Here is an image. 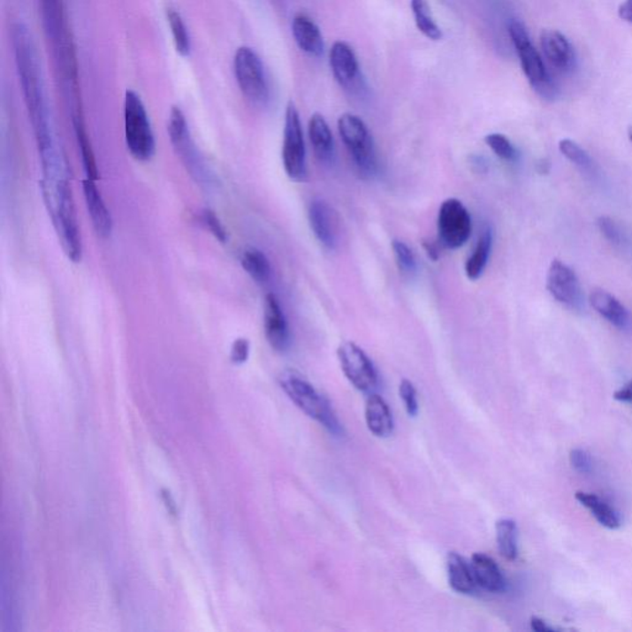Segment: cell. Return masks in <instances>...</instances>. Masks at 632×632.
<instances>
[{
	"instance_id": "6da1fadb",
	"label": "cell",
	"mask_w": 632,
	"mask_h": 632,
	"mask_svg": "<svg viewBox=\"0 0 632 632\" xmlns=\"http://www.w3.org/2000/svg\"><path fill=\"white\" fill-rule=\"evenodd\" d=\"M11 43L25 104L29 111L39 152L46 151L57 145H56L48 103H46L39 56L27 25L14 24L11 29Z\"/></svg>"
},
{
	"instance_id": "7a4b0ae2",
	"label": "cell",
	"mask_w": 632,
	"mask_h": 632,
	"mask_svg": "<svg viewBox=\"0 0 632 632\" xmlns=\"http://www.w3.org/2000/svg\"><path fill=\"white\" fill-rule=\"evenodd\" d=\"M42 192L46 209L51 217L62 250L68 260L78 263L82 260V239L78 227L66 158L65 156H57L42 161Z\"/></svg>"
},
{
	"instance_id": "3957f363",
	"label": "cell",
	"mask_w": 632,
	"mask_h": 632,
	"mask_svg": "<svg viewBox=\"0 0 632 632\" xmlns=\"http://www.w3.org/2000/svg\"><path fill=\"white\" fill-rule=\"evenodd\" d=\"M279 385L289 400L293 401L309 418L316 420L328 430L330 434L341 436L344 429L332 409L328 398L324 397L317 389L301 373L294 369H286L279 376Z\"/></svg>"
},
{
	"instance_id": "277c9868",
	"label": "cell",
	"mask_w": 632,
	"mask_h": 632,
	"mask_svg": "<svg viewBox=\"0 0 632 632\" xmlns=\"http://www.w3.org/2000/svg\"><path fill=\"white\" fill-rule=\"evenodd\" d=\"M507 31H509L510 39L518 52L522 72L530 82L532 88L547 101L556 99V96L559 95L557 84L553 82L547 72L543 57L532 45L530 36H529L524 25L518 20H512Z\"/></svg>"
},
{
	"instance_id": "5b68a950",
	"label": "cell",
	"mask_w": 632,
	"mask_h": 632,
	"mask_svg": "<svg viewBox=\"0 0 632 632\" xmlns=\"http://www.w3.org/2000/svg\"><path fill=\"white\" fill-rule=\"evenodd\" d=\"M338 129L358 173L364 179L375 177L378 172L376 146L364 121L346 113L339 118Z\"/></svg>"
},
{
	"instance_id": "8992f818",
	"label": "cell",
	"mask_w": 632,
	"mask_h": 632,
	"mask_svg": "<svg viewBox=\"0 0 632 632\" xmlns=\"http://www.w3.org/2000/svg\"><path fill=\"white\" fill-rule=\"evenodd\" d=\"M124 117H126V141L130 155L136 161L151 160L156 149L154 132L145 105L133 90L126 92Z\"/></svg>"
},
{
	"instance_id": "52a82bcc",
	"label": "cell",
	"mask_w": 632,
	"mask_h": 632,
	"mask_svg": "<svg viewBox=\"0 0 632 632\" xmlns=\"http://www.w3.org/2000/svg\"><path fill=\"white\" fill-rule=\"evenodd\" d=\"M282 160L289 179L294 182H304L307 179V148H305L303 126L298 109L293 102H289L286 109Z\"/></svg>"
},
{
	"instance_id": "ba28073f",
	"label": "cell",
	"mask_w": 632,
	"mask_h": 632,
	"mask_svg": "<svg viewBox=\"0 0 632 632\" xmlns=\"http://www.w3.org/2000/svg\"><path fill=\"white\" fill-rule=\"evenodd\" d=\"M233 72L242 95L255 105L269 102L270 89L260 56L251 48L241 46L233 57Z\"/></svg>"
},
{
	"instance_id": "9c48e42d",
	"label": "cell",
	"mask_w": 632,
	"mask_h": 632,
	"mask_svg": "<svg viewBox=\"0 0 632 632\" xmlns=\"http://www.w3.org/2000/svg\"><path fill=\"white\" fill-rule=\"evenodd\" d=\"M168 133H170L171 142H172L177 155L179 156L187 171H189V174L197 180L199 185L209 186V170H207V164L193 142L185 114L179 108L171 109Z\"/></svg>"
},
{
	"instance_id": "30bf717a",
	"label": "cell",
	"mask_w": 632,
	"mask_h": 632,
	"mask_svg": "<svg viewBox=\"0 0 632 632\" xmlns=\"http://www.w3.org/2000/svg\"><path fill=\"white\" fill-rule=\"evenodd\" d=\"M438 241L450 250H457L471 238L472 217L462 202L448 198L438 215Z\"/></svg>"
},
{
	"instance_id": "8fae6325",
	"label": "cell",
	"mask_w": 632,
	"mask_h": 632,
	"mask_svg": "<svg viewBox=\"0 0 632 632\" xmlns=\"http://www.w3.org/2000/svg\"><path fill=\"white\" fill-rule=\"evenodd\" d=\"M338 357L345 377L358 391L369 393L378 385V373L372 360L354 344L347 341L338 348Z\"/></svg>"
},
{
	"instance_id": "7c38bea8",
	"label": "cell",
	"mask_w": 632,
	"mask_h": 632,
	"mask_svg": "<svg viewBox=\"0 0 632 632\" xmlns=\"http://www.w3.org/2000/svg\"><path fill=\"white\" fill-rule=\"evenodd\" d=\"M547 291L559 303L568 309H584V294L577 275L571 267L560 260H553L547 272Z\"/></svg>"
},
{
	"instance_id": "4fadbf2b",
	"label": "cell",
	"mask_w": 632,
	"mask_h": 632,
	"mask_svg": "<svg viewBox=\"0 0 632 632\" xmlns=\"http://www.w3.org/2000/svg\"><path fill=\"white\" fill-rule=\"evenodd\" d=\"M309 224L317 241L329 248L335 250L340 239V217L334 209L323 199H314L309 205Z\"/></svg>"
},
{
	"instance_id": "5bb4252c",
	"label": "cell",
	"mask_w": 632,
	"mask_h": 632,
	"mask_svg": "<svg viewBox=\"0 0 632 632\" xmlns=\"http://www.w3.org/2000/svg\"><path fill=\"white\" fill-rule=\"evenodd\" d=\"M264 335L273 350L285 352L291 345V331L278 298L270 293L264 298Z\"/></svg>"
},
{
	"instance_id": "9a60e30c",
	"label": "cell",
	"mask_w": 632,
	"mask_h": 632,
	"mask_svg": "<svg viewBox=\"0 0 632 632\" xmlns=\"http://www.w3.org/2000/svg\"><path fill=\"white\" fill-rule=\"evenodd\" d=\"M544 58L561 74L571 73L575 67V54L571 42L557 30L546 29L540 35Z\"/></svg>"
},
{
	"instance_id": "2e32d148",
	"label": "cell",
	"mask_w": 632,
	"mask_h": 632,
	"mask_svg": "<svg viewBox=\"0 0 632 632\" xmlns=\"http://www.w3.org/2000/svg\"><path fill=\"white\" fill-rule=\"evenodd\" d=\"M83 195L95 232L103 239L109 238L113 232V217L95 185V180H83Z\"/></svg>"
},
{
	"instance_id": "e0dca14e",
	"label": "cell",
	"mask_w": 632,
	"mask_h": 632,
	"mask_svg": "<svg viewBox=\"0 0 632 632\" xmlns=\"http://www.w3.org/2000/svg\"><path fill=\"white\" fill-rule=\"evenodd\" d=\"M330 67L340 86L352 88L360 76V65L348 43L338 42L330 49Z\"/></svg>"
},
{
	"instance_id": "ac0fdd59",
	"label": "cell",
	"mask_w": 632,
	"mask_h": 632,
	"mask_svg": "<svg viewBox=\"0 0 632 632\" xmlns=\"http://www.w3.org/2000/svg\"><path fill=\"white\" fill-rule=\"evenodd\" d=\"M590 303L600 316L615 328L621 330L630 328L632 320L627 307L609 292L594 289L590 295Z\"/></svg>"
},
{
	"instance_id": "d6986e66",
	"label": "cell",
	"mask_w": 632,
	"mask_h": 632,
	"mask_svg": "<svg viewBox=\"0 0 632 632\" xmlns=\"http://www.w3.org/2000/svg\"><path fill=\"white\" fill-rule=\"evenodd\" d=\"M308 132L317 161L324 164H332L335 158V141L325 118L319 113L314 114L310 118Z\"/></svg>"
},
{
	"instance_id": "ffe728a7",
	"label": "cell",
	"mask_w": 632,
	"mask_h": 632,
	"mask_svg": "<svg viewBox=\"0 0 632 632\" xmlns=\"http://www.w3.org/2000/svg\"><path fill=\"white\" fill-rule=\"evenodd\" d=\"M367 428L377 438H388L393 434L394 419L387 401L381 395L370 394L364 409Z\"/></svg>"
},
{
	"instance_id": "44dd1931",
	"label": "cell",
	"mask_w": 632,
	"mask_h": 632,
	"mask_svg": "<svg viewBox=\"0 0 632 632\" xmlns=\"http://www.w3.org/2000/svg\"><path fill=\"white\" fill-rule=\"evenodd\" d=\"M292 33L298 48L305 54L320 57L323 56L325 45L322 33L317 25L307 15L298 14L293 19Z\"/></svg>"
},
{
	"instance_id": "7402d4cb",
	"label": "cell",
	"mask_w": 632,
	"mask_h": 632,
	"mask_svg": "<svg viewBox=\"0 0 632 632\" xmlns=\"http://www.w3.org/2000/svg\"><path fill=\"white\" fill-rule=\"evenodd\" d=\"M471 566L479 587L491 593H501L506 590V578L500 567L491 557L484 553H475L472 556Z\"/></svg>"
},
{
	"instance_id": "603a6c76",
	"label": "cell",
	"mask_w": 632,
	"mask_h": 632,
	"mask_svg": "<svg viewBox=\"0 0 632 632\" xmlns=\"http://www.w3.org/2000/svg\"><path fill=\"white\" fill-rule=\"evenodd\" d=\"M448 583L454 591L460 594H472L477 588L471 563L466 561L457 552L448 553L447 557Z\"/></svg>"
},
{
	"instance_id": "cb8c5ba5",
	"label": "cell",
	"mask_w": 632,
	"mask_h": 632,
	"mask_svg": "<svg viewBox=\"0 0 632 632\" xmlns=\"http://www.w3.org/2000/svg\"><path fill=\"white\" fill-rule=\"evenodd\" d=\"M491 246H493V232L490 226L484 227L479 236L475 250L466 261L465 272L467 278L477 281L484 275L488 260L491 257Z\"/></svg>"
},
{
	"instance_id": "d4e9b609",
	"label": "cell",
	"mask_w": 632,
	"mask_h": 632,
	"mask_svg": "<svg viewBox=\"0 0 632 632\" xmlns=\"http://www.w3.org/2000/svg\"><path fill=\"white\" fill-rule=\"evenodd\" d=\"M575 499L579 501L584 507L591 513V515L597 519V522L604 528L615 530L621 526V520L619 514L615 512L614 507L609 506L605 500L598 497L596 494L585 493V491H577Z\"/></svg>"
},
{
	"instance_id": "484cf974",
	"label": "cell",
	"mask_w": 632,
	"mask_h": 632,
	"mask_svg": "<svg viewBox=\"0 0 632 632\" xmlns=\"http://www.w3.org/2000/svg\"><path fill=\"white\" fill-rule=\"evenodd\" d=\"M242 269L258 285H266L272 277L270 260L256 247L246 248L241 256Z\"/></svg>"
},
{
	"instance_id": "4316f807",
	"label": "cell",
	"mask_w": 632,
	"mask_h": 632,
	"mask_svg": "<svg viewBox=\"0 0 632 632\" xmlns=\"http://www.w3.org/2000/svg\"><path fill=\"white\" fill-rule=\"evenodd\" d=\"M497 544L504 559L514 561L519 555L518 526L512 519H501L495 525Z\"/></svg>"
},
{
	"instance_id": "83f0119b",
	"label": "cell",
	"mask_w": 632,
	"mask_h": 632,
	"mask_svg": "<svg viewBox=\"0 0 632 632\" xmlns=\"http://www.w3.org/2000/svg\"><path fill=\"white\" fill-rule=\"evenodd\" d=\"M410 5H412L414 19H415L416 27L420 33L432 42L441 40L442 31L432 17L428 0H410Z\"/></svg>"
},
{
	"instance_id": "f1b7e54d",
	"label": "cell",
	"mask_w": 632,
	"mask_h": 632,
	"mask_svg": "<svg viewBox=\"0 0 632 632\" xmlns=\"http://www.w3.org/2000/svg\"><path fill=\"white\" fill-rule=\"evenodd\" d=\"M167 20L170 24L171 33H172L174 46L177 52L183 57H187L191 54L192 42L189 31L187 29L185 21L179 11L174 9H168Z\"/></svg>"
},
{
	"instance_id": "f546056e",
	"label": "cell",
	"mask_w": 632,
	"mask_h": 632,
	"mask_svg": "<svg viewBox=\"0 0 632 632\" xmlns=\"http://www.w3.org/2000/svg\"><path fill=\"white\" fill-rule=\"evenodd\" d=\"M597 225L604 238L608 240L614 247L621 251H628V248H631L628 233L614 219L609 217H600L597 220Z\"/></svg>"
},
{
	"instance_id": "4dcf8cb0",
	"label": "cell",
	"mask_w": 632,
	"mask_h": 632,
	"mask_svg": "<svg viewBox=\"0 0 632 632\" xmlns=\"http://www.w3.org/2000/svg\"><path fill=\"white\" fill-rule=\"evenodd\" d=\"M73 123L87 179L96 180L98 179V170H96L95 154H93L88 136H87L86 130H84L82 121H80V118H74Z\"/></svg>"
},
{
	"instance_id": "1f68e13d",
	"label": "cell",
	"mask_w": 632,
	"mask_h": 632,
	"mask_svg": "<svg viewBox=\"0 0 632 632\" xmlns=\"http://www.w3.org/2000/svg\"><path fill=\"white\" fill-rule=\"evenodd\" d=\"M559 148L567 160L571 161L579 170L583 172H593V161H591L590 156L577 142L569 139L561 140Z\"/></svg>"
},
{
	"instance_id": "d6a6232c",
	"label": "cell",
	"mask_w": 632,
	"mask_h": 632,
	"mask_svg": "<svg viewBox=\"0 0 632 632\" xmlns=\"http://www.w3.org/2000/svg\"><path fill=\"white\" fill-rule=\"evenodd\" d=\"M392 248H393L395 261H397L400 272L403 275L413 276L418 270V263H416V257L412 248L400 240H394L392 242Z\"/></svg>"
},
{
	"instance_id": "836d02e7",
	"label": "cell",
	"mask_w": 632,
	"mask_h": 632,
	"mask_svg": "<svg viewBox=\"0 0 632 632\" xmlns=\"http://www.w3.org/2000/svg\"><path fill=\"white\" fill-rule=\"evenodd\" d=\"M484 140L488 148H490L498 157L501 158V160L507 162L516 160L518 152H516L510 140L507 139L506 136H504L503 133H490V135L485 136Z\"/></svg>"
},
{
	"instance_id": "e575fe53",
	"label": "cell",
	"mask_w": 632,
	"mask_h": 632,
	"mask_svg": "<svg viewBox=\"0 0 632 632\" xmlns=\"http://www.w3.org/2000/svg\"><path fill=\"white\" fill-rule=\"evenodd\" d=\"M400 395L403 400L407 415L416 416L419 413L418 392L409 379H403L400 385Z\"/></svg>"
},
{
	"instance_id": "d590c367",
	"label": "cell",
	"mask_w": 632,
	"mask_h": 632,
	"mask_svg": "<svg viewBox=\"0 0 632 632\" xmlns=\"http://www.w3.org/2000/svg\"><path fill=\"white\" fill-rule=\"evenodd\" d=\"M202 220H203L204 225L208 227L211 235H214L215 239L225 244L227 241V232L219 217L215 214V211L210 209L203 210V213H202Z\"/></svg>"
},
{
	"instance_id": "8d00e7d4",
	"label": "cell",
	"mask_w": 632,
	"mask_h": 632,
	"mask_svg": "<svg viewBox=\"0 0 632 632\" xmlns=\"http://www.w3.org/2000/svg\"><path fill=\"white\" fill-rule=\"evenodd\" d=\"M569 461H571L573 468L582 475H590L593 471V461H591L590 454L583 448L572 450L569 453Z\"/></svg>"
},
{
	"instance_id": "74e56055",
	"label": "cell",
	"mask_w": 632,
	"mask_h": 632,
	"mask_svg": "<svg viewBox=\"0 0 632 632\" xmlns=\"http://www.w3.org/2000/svg\"><path fill=\"white\" fill-rule=\"evenodd\" d=\"M248 356H250V341L244 338H240L238 340L233 341L232 352H230V358H232V363H245L248 360Z\"/></svg>"
},
{
	"instance_id": "f35d334b",
	"label": "cell",
	"mask_w": 632,
	"mask_h": 632,
	"mask_svg": "<svg viewBox=\"0 0 632 632\" xmlns=\"http://www.w3.org/2000/svg\"><path fill=\"white\" fill-rule=\"evenodd\" d=\"M530 625L532 630L537 632L560 631V628L552 627V625H550L549 622L543 621V619L537 618V616H534V618H531Z\"/></svg>"
},
{
	"instance_id": "ab89813d",
	"label": "cell",
	"mask_w": 632,
	"mask_h": 632,
	"mask_svg": "<svg viewBox=\"0 0 632 632\" xmlns=\"http://www.w3.org/2000/svg\"><path fill=\"white\" fill-rule=\"evenodd\" d=\"M614 398L616 400L622 401V403L632 404V382L616 391Z\"/></svg>"
},
{
	"instance_id": "60d3db41",
	"label": "cell",
	"mask_w": 632,
	"mask_h": 632,
	"mask_svg": "<svg viewBox=\"0 0 632 632\" xmlns=\"http://www.w3.org/2000/svg\"><path fill=\"white\" fill-rule=\"evenodd\" d=\"M619 17L622 20L627 21V23L632 24V0H625L621 6H619Z\"/></svg>"
},
{
	"instance_id": "b9f144b4",
	"label": "cell",
	"mask_w": 632,
	"mask_h": 632,
	"mask_svg": "<svg viewBox=\"0 0 632 632\" xmlns=\"http://www.w3.org/2000/svg\"><path fill=\"white\" fill-rule=\"evenodd\" d=\"M423 248H425L426 254H428L429 258H431L432 261H438V257H440L438 245L434 244V242H423Z\"/></svg>"
},
{
	"instance_id": "7bdbcfd3",
	"label": "cell",
	"mask_w": 632,
	"mask_h": 632,
	"mask_svg": "<svg viewBox=\"0 0 632 632\" xmlns=\"http://www.w3.org/2000/svg\"><path fill=\"white\" fill-rule=\"evenodd\" d=\"M551 164L547 158H543V160L538 161L537 171L540 174H547L550 172Z\"/></svg>"
},
{
	"instance_id": "ee69618b",
	"label": "cell",
	"mask_w": 632,
	"mask_h": 632,
	"mask_svg": "<svg viewBox=\"0 0 632 632\" xmlns=\"http://www.w3.org/2000/svg\"><path fill=\"white\" fill-rule=\"evenodd\" d=\"M628 140H630V141H631V143H632V126H628Z\"/></svg>"
}]
</instances>
